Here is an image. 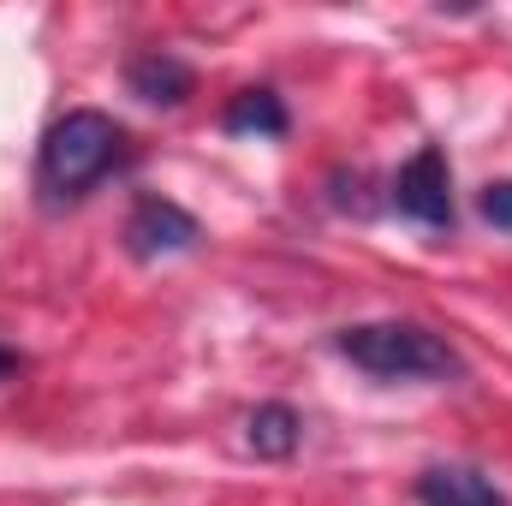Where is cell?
Instances as JSON below:
<instances>
[{
	"instance_id": "10",
	"label": "cell",
	"mask_w": 512,
	"mask_h": 506,
	"mask_svg": "<svg viewBox=\"0 0 512 506\" xmlns=\"http://www.w3.org/2000/svg\"><path fill=\"white\" fill-rule=\"evenodd\" d=\"M6 376H18V352H12V346H0V381Z\"/></svg>"
},
{
	"instance_id": "2",
	"label": "cell",
	"mask_w": 512,
	"mask_h": 506,
	"mask_svg": "<svg viewBox=\"0 0 512 506\" xmlns=\"http://www.w3.org/2000/svg\"><path fill=\"white\" fill-rule=\"evenodd\" d=\"M334 352L376 381H453L465 376V358L447 346V334L423 322H358L334 334Z\"/></svg>"
},
{
	"instance_id": "8",
	"label": "cell",
	"mask_w": 512,
	"mask_h": 506,
	"mask_svg": "<svg viewBox=\"0 0 512 506\" xmlns=\"http://www.w3.org/2000/svg\"><path fill=\"white\" fill-rule=\"evenodd\" d=\"M221 126L233 131V137H286V102L274 96V90H239L233 102H227V114H221Z\"/></svg>"
},
{
	"instance_id": "7",
	"label": "cell",
	"mask_w": 512,
	"mask_h": 506,
	"mask_svg": "<svg viewBox=\"0 0 512 506\" xmlns=\"http://www.w3.org/2000/svg\"><path fill=\"white\" fill-rule=\"evenodd\" d=\"M245 435H251V453L256 459H292L298 453V441H304V417L292 411V405H256L251 423H245Z\"/></svg>"
},
{
	"instance_id": "5",
	"label": "cell",
	"mask_w": 512,
	"mask_h": 506,
	"mask_svg": "<svg viewBox=\"0 0 512 506\" xmlns=\"http://www.w3.org/2000/svg\"><path fill=\"white\" fill-rule=\"evenodd\" d=\"M126 84H131V96H143V102H155V108H179V102L197 90V72H191L179 54L149 48V54H137L126 66Z\"/></svg>"
},
{
	"instance_id": "1",
	"label": "cell",
	"mask_w": 512,
	"mask_h": 506,
	"mask_svg": "<svg viewBox=\"0 0 512 506\" xmlns=\"http://www.w3.org/2000/svg\"><path fill=\"white\" fill-rule=\"evenodd\" d=\"M131 161V137L120 120L96 114V108H72L42 131L36 149V191L48 209H72L84 203L108 173H120Z\"/></svg>"
},
{
	"instance_id": "4",
	"label": "cell",
	"mask_w": 512,
	"mask_h": 506,
	"mask_svg": "<svg viewBox=\"0 0 512 506\" xmlns=\"http://www.w3.org/2000/svg\"><path fill=\"white\" fill-rule=\"evenodd\" d=\"M203 239V227H197V215L191 209H179V203H167V197H137L126 215V251L137 262H155V256H179L191 251Z\"/></svg>"
},
{
	"instance_id": "9",
	"label": "cell",
	"mask_w": 512,
	"mask_h": 506,
	"mask_svg": "<svg viewBox=\"0 0 512 506\" xmlns=\"http://www.w3.org/2000/svg\"><path fill=\"white\" fill-rule=\"evenodd\" d=\"M483 215H489L501 233H512V179H495V185L483 191Z\"/></svg>"
},
{
	"instance_id": "3",
	"label": "cell",
	"mask_w": 512,
	"mask_h": 506,
	"mask_svg": "<svg viewBox=\"0 0 512 506\" xmlns=\"http://www.w3.org/2000/svg\"><path fill=\"white\" fill-rule=\"evenodd\" d=\"M393 209H399L405 221H417V227H435V233L453 227V167H447V155H441L435 143H423V149L399 167V179H393Z\"/></svg>"
},
{
	"instance_id": "6",
	"label": "cell",
	"mask_w": 512,
	"mask_h": 506,
	"mask_svg": "<svg viewBox=\"0 0 512 506\" xmlns=\"http://www.w3.org/2000/svg\"><path fill=\"white\" fill-rule=\"evenodd\" d=\"M417 506H507L477 465H429L417 477Z\"/></svg>"
}]
</instances>
